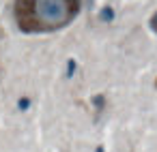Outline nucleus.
I'll list each match as a JSON object with an SVG mask.
<instances>
[{"label":"nucleus","instance_id":"nucleus-1","mask_svg":"<svg viewBox=\"0 0 157 152\" xmlns=\"http://www.w3.org/2000/svg\"><path fill=\"white\" fill-rule=\"evenodd\" d=\"M30 15L37 21L35 28H58L73 15L71 0H32Z\"/></svg>","mask_w":157,"mask_h":152},{"label":"nucleus","instance_id":"nucleus-2","mask_svg":"<svg viewBox=\"0 0 157 152\" xmlns=\"http://www.w3.org/2000/svg\"><path fill=\"white\" fill-rule=\"evenodd\" d=\"M112 17H114V11H112L110 7H106L104 11H101V19H104V21H110Z\"/></svg>","mask_w":157,"mask_h":152},{"label":"nucleus","instance_id":"nucleus-3","mask_svg":"<svg viewBox=\"0 0 157 152\" xmlns=\"http://www.w3.org/2000/svg\"><path fill=\"white\" fill-rule=\"evenodd\" d=\"M151 28H153V30L157 32V13L153 15V19H151Z\"/></svg>","mask_w":157,"mask_h":152},{"label":"nucleus","instance_id":"nucleus-4","mask_svg":"<svg viewBox=\"0 0 157 152\" xmlns=\"http://www.w3.org/2000/svg\"><path fill=\"white\" fill-rule=\"evenodd\" d=\"M28 107V99H19V109H26Z\"/></svg>","mask_w":157,"mask_h":152},{"label":"nucleus","instance_id":"nucleus-5","mask_svg":"<svg viewBox=\"0 0 157 152\" xmlns=\"http://www.w3.org/2000/svg\"><path fill=\"white\" fill-rule=\"evenodd\" d=\"M95 105L101 107V105H104V99H101V96H97V99H95Z\"/></svg>","mask_w":157,"mask_h":152},{"label":"nucleus","instance_id":"nucleus-6","mask_svg":"<svg viewBox=\"0 0 157 152\" xmlns=\"http://www.w3.org/2000/svg\"><path fill=\"white\" fill-rule=\"evenodd\" d=\"M73 71H75V62H73V60H71V62H69V75H71V73H73Z\"/></svg>","mask_w":157,"mask_h":152}]
</instances>
